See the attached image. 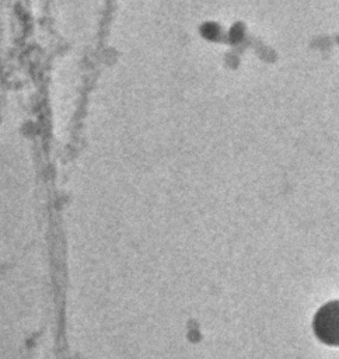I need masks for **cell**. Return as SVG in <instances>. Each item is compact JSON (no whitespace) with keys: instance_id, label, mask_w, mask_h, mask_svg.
<instances>
[{"instance_id":"1","label":"cell","mask_w":339,"mask_h":359,"mask_svg":"<svg viewBox=\"0 0 339 359\" xmlns=\"http://www.w3.org/2000/svg\"><path fill=\"white\" fill-rule=\"evenodd\" d=\"M317 337L328 345H339V302L321 307L314 320Z\"/></svg>"}]
</instances>
